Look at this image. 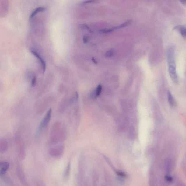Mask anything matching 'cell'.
Segmentation results:
<instances>
[{
  "instance_id": "cell-1",
  "label": "cell",
  "mask_w": 186,
  "mask_h": 186,
  "mask_svg": "<svg viewBox=\"0 0 186 186\" xmlns=\"http://www.w3.org/2000/svg\"><path fill=\"white\" fill-rule=\"evenodd\" d=\"M168 70L171 79L175 83L178 82V77L176 70L174 51L172 48H169L167 52Z\"/></svg>"
},
{
  "instance_id": "cell-2",
  "label": "cell",
  "mask_w": 186,
  "mask_h": 186,
  "mask_svg": "<svg viewBox=\"0 0 186 186\" xmlns=\"http://www.w3.org/2000/svg\"><path fill=\"white\" fill-rule=\"evenodd\" d=\"M64 147L59 146L58 147L52 148L49 150V153L51 156L55 158L60 157L62 155L64 152Z\"/></svg>"
},
{
  "instance_id": "cell-3",
  "label": "cell",
  "mask_w": 186,
  "mask_h": 186,
  "mask_svg": "<svg viewBox=\"0 0 186 186\" xmlns=\"http://www.w3.org/2000/svg\"><path fill=\"white\" fill-rule=\"evenodd\" d=\"M52 114V109H50L49 110L47 111L46 115L43 120L42 121V122L40 125V129H42L45 128L48 125L51 120Z\"/></svg>"
},
{
  "instance_id": "cell-4",
  "label": "cell",
  "mask_w": 186,
  "mask_h": 186,
  "mask_svg": "<svg viewBox=\"0 0 186 186\" xmlns=\"http://www.w3.org/2000/svg\"><path fill=\"white\" fill-rule=\"evenodd\" d=\"M8 1H2L1 4V10H0V16L4 17L8 12V7H9Z\"/></svg>"
},
{
  "instance_id": "cell-5",
  "label": "cell",
  "mask_w": 186,
  "mask_h": 186,
  "mask_svg": "<svg viewBox=\"0 0 186 186\" xmlns=\"http://www.w3.org/2000/svg\"><path fill=\"white\" fill-rule=\"evenodd\" d=\"M102 90V86L101 85H99L91 94V98L95 100L97 97L100 95Z\"/></svg>"
},
{
  "instance_id": "cell-6",
  "label": "cell",
  "mask_w": 186,
  "mask_h": 186,
  "mask_svg": "<svg viewBox=\"0 0 186 186\" xmlns=\"http://www.w3.org/2000/svg\"><path fill=\"white\" fill-rule=\"evenodd\" d=\"M8 143L6 140L4 138L0 139V153H3L5 152L8 148Z\"/></svg>"
},
{
  "instance_id": "cell-7",
  "label": "cell",
  "mask_w": 186,
  "mask_h": 186,
  "mask_svg": "<svg viewBox=\"0 0 186 186\" xmlns=\"http://www.w3.org/2000/svg\"><path fill=\"white\" fill-rule=\"evenodd\" d=\"M9 164L7 162H0V176L4 175L9 168Z\"/></svg>"
},
{
  "instance_id": "cell-8",
  "label": "cell",
  "mask_w": 186,
  "mask_h": 186,
  "mask_svg": "<svg viewBox=\"0 0 186 186\" xmlns=\"http://www.w3.org/2000/svg\"><path fill=\"white\" fill-rule=\"evenodd\" d=\"M30 51L31 53L32 54L34 55V56H35V57H36L38 59L40 60V61L41 64H42L43 71V73H45V70H46V64H45V62L44 61L42 57H40V56L39 55V54H38L37 52H36V51L32 50H31Z\"/></svg>"
},
{
  "instance_id": "cell-9",
  "label": "cell",
  "mask_w": 186,
  "mask_h": 186,
  "mask_svg": "<svg viewBox=\"0 0 186 186\" xmlns=\"http://www.w3.org/2000/svg\"><path fill=\"white\" fill-rule=\"evenodd\" d=\"M45 10V8L43 7H38L31 14L29 18L31 19L34 17L38 13L41 12Z\"/></svg>"
},
{
  "instance_id": "cell-10",
  "label": "cell",
  "mask_w": 186,
  "mask_h": 186,
  "mask_svg": "<svg viewBox=\"0 0 186 186\" xmlns=\"http://www.w3.org/2000/svg\"><path fill=\"white\" fill-rule=\"evenodd\" d=\"M177 29H178L180 33L184 37H185L186 36V27L185 26H177L176 27Z\"/></svg>"
},
{
  "instance_id": "cell-11",
  "label": "cell",
  "mask_w": 186,
  "mask_h": 186,
  "mask_svg": "<svg viewBox=\"0 0 186 186\" xmlns=\"http://www.w3.org/2000/svg\"><path fill=\"white\" fill-rule=\"evenodd\" d=\"M167 96L168 102L169 103L171 106H173L174 104L173 97L172 94H171V92L169 91H168V92Z\"/></svg>"
},
{
  "instance_id": "cell-12",
  "label": "cell",
  "mask_w": 186,
  "mask_h": 186,
  "mask_svg": "<svg viewBox=\"0 0 186 186\" xmlns=\"http://www.w3.org/2000/svg\"><path fill=\"white\" fill-rule=\"evenodd\" d=\"M71 169V163L70 162H69L68 164L67 167H66V170L65 171L64 173V176L65 178H67L68 176L70 171Z\"/></svg>"
},
{
  "instance_id": "cell-13",
  "label": "cell",
  "mask_w": 186,
  "mask_h": 186,
  "mask_svg": "<svg viewBox=\"0 0 186 186\" xmlns=\"http://www.w3.org/2000/svg\"><path fill=\"white\" fill-rule=\"evenodd\" d=\"M115 53V51L114 50H110L106 53L105 56L107 57H111L114 55Z\"/></svg>"
},
{
  "instance_id": "cell-14",
  "label": "cell",
  "mask_w": 186,
  "mask_h": 186,
  "mask_svg": "<svg viewBox=\"0 0 186 186\" xmlns=\"http://www.w3.org/2000/svg\"><path fill=\"white\" fill-rule=\"evenodd\" d=\"M116 174L118 176L122 178H125L127 177V174L122 171H116Z\"/></svg>"
},
{
  "instance_id": "cell-15",
  "label": "cell",
  "mask_w": 186,
  "mask_h": 186,
  "mask_svg": "<svg viewBox=\"0 0 186 186\" xmlns=\"http://www.w3.org/2000/svg\"><path fill=\"white\" fill-rule=\"evenodd\" d=\"M165 178L166 180L168 182H171L173 180V178L172 177L170 176L166 175L165 176Z\"/></svg>"
},
{
  "instance_id": "cell-16",
  "label": "cell",
  "mask_w": 186,
  "mask_h": 186,
  "mask_svg": "<svg viewBox=\"0 0 186 186\" xmlns=\"http://www.w3.org/2000/svg\"><path fill=\"white\" fill-rule=\"evenodd\" d=\"M88 40V36L87 35H85L83 36V41L85 44L87 43Z\"/></svg>"
},
{
  "instance_id": "cell-17",
  "label": "cell",
  "mask_w": 186,
  "mask_h": 186,
  "mask_svg": "<svg viewBox=\"0 0 186 186\" xmlns=\"http://www.w3.org/2000/svg\"><path fill=\"white\" fill-rule=\"evenodd\" d=\"M82 26L84 28H85V29H86L87 30H88V31H89V32H93L92 30H91L90 29V28L89 27H88L87 24H82Z\"/></svg>"
},
{
  "instance_id": "cell-18",
  "label": "cell",
  "mask_w": 186,
  "mask_h": 186,
  "mask_svg": "<svg viewBox=\"0 0 186 186\" xmlns=\"http://www.w3.org/2000/svg\"><path fill=\"white\" fill-rule=\"evenodd\" d=\"M36 76H34L32 79L31 82V85L32 86H34L36 84Z\"/></svg>"
},
{
  "instance_id": "cell-19",
  "label": "cell",
  "mask_w": 186,
  "mask_h": 186,
  "mask_svg": "<svg viewBox=\"0 0 186 186\" xmlns=\"http://www.w3.org/2000/svg\"><path fill=\"white\" fill-rule=\"evenodd\" d=\"M94 1H92V0H91V1H85V2H84V3H83V4H87L88 3H92L93 2H94Z\"/></svg>"
},
{
  "instance_id": "cell-20",
  "label": "cell",
  "mask_w": 186,
  "mask_h": 186,
  "mask_svg": "<svg viewBox=\"0 0 186 186\" xmlns=\"http://www.w3.org/2000/svg\"><path fill=\"white\" fill-rule=\"evenodd\" d=\"M92 60L93 62H94V64H97V62L95 58H94V57H92Z\"/></svg>"
}]
</instances>
